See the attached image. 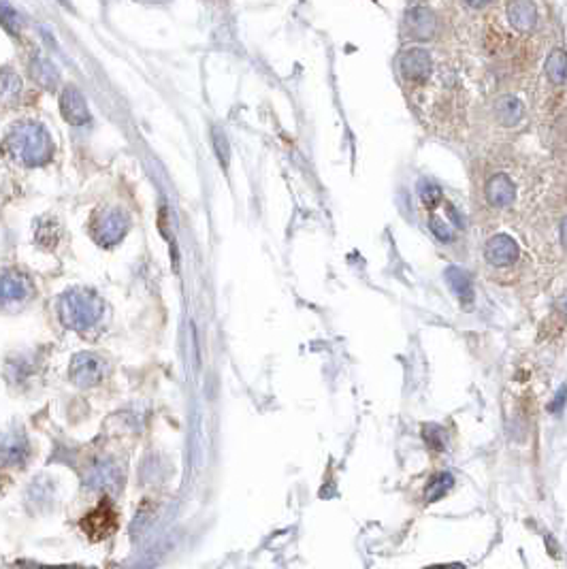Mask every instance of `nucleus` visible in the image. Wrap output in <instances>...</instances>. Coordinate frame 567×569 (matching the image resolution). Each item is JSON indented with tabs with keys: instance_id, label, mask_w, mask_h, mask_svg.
Returning a JSON list of instances; mask_svg holds the SVG:
<instances>
[{
	"instance_id": "nucleus-1",
	"label": "nucleus",
	"mask_w": 567,
	"mask_h": 569,
	"mask_svg": "<svg viewBox=\"0 0 567 569\" xmlns=\"http://www.w3.org/2000/svg\"><path fill=\"white\" fill-rule=\"evenodd\" d=\"M9 147L17 158L28 167L45 165L51 158V152H53L49 132L36 122L19 124L13 130V134L9 136Z\"/></svg>"
},
{
	"instance_id": "nucleus-12",
	"label": "nucleus",
	"mask_w": 567,
	"mask_h": 569,
	"mask_svg": "<svg viewBox=\"0 0 567 569\" xmlns=\"http://www.w3.org/2000/svg\"><path fill=\"white\" fill-rule=\"evenodd\" d=\"M32 77L45 88H51L58 82V73H56L53 64H49L47 60H34L32 62Z\"/></svg>"
},
{
	"instance_id": "nucleus-10",
	"label": "nucleus",
	"mask_w": 567,
	"mask_h": 569,
	"mask_svg": "<svg viewBox=\"0 0 567 569\" xmlns=\"http://www.w3.org/2000/svg\"><path fill=\"white\" fill-rule=\"evenodd\" d=\"M524 107L516 96H501L495 105V115L503 126H516L522 120Z\"/></svg>"
},
{
	"instance_id": "nucleus-8",
	"label": "nucleus",
	"mask_w": 567,
	"mask_h": 569,
	"mask_svg": "<svg viewBox=\"0 0 567 569\" xmlns=\"http://www.w3.org/2000/svg\"><path fill=\"white\" fill-rule=\"evenodd\" d=\"M507 17H510V24L516 30L529 32L538 22V9L533 5V0H512L507 5Z\"/></svg>"
},
{
	"instance_id": "nucleus-19",
	"label": "nucleus",
	"mask_w": 567,
	"mask_h": 569,
	"mask_svg": "<svg viewBox=\"0 0 567 569\" xmlns=\"http://www.w3.org/2000/svg\"><path fill=\"white\" fill-rule=\"evenodd\" d=\"M465 3H467L469 7H474V9H480V7H484V5L491 3V0H465Z\"/></svg>"
},
{
	"instance_id": "nucleus-7",
	"label": "nucleus",
	"mask_w": 567,
	"mask_h": 569,
	"mask_svg": "<svg viewBox=\"0 0 567 569\" xmlns=\"http://www.w3.org/2000/svg\"><path fill=\"white\" fill-rule=\"evenodd\" d=\"M486 201L493 207H507L516 201V188L507 175H493L486 184Z\"/></svg>"
},
{
	"instance_id": "nucleus-17",
	"label": "nucleus",
	"mask_w": 567,
	"mask_h": 569,
	"mask_svg": "<svg viewBox=\"0 0 567 569\" xmlns=\"http://www.w3.org/2000/svg\"><path fill=\"white\" fill-rule=\"evenodd\" d=\"M3 15H5V17H3L5 26H7L9 30H17V28L13 26V22H17V24H19V19H17V13H13V11H11V7H9L7 3L3 5Z\"/></svg>"
},
{
	"instance_id": "nucleus-20",
	"label": "nucleus",
	"mask_w": 567,
	"mask_h": 569,
	"mask_svg": "<svg viewBox=\"0 0 567 569\" xmlns=\"http://www.w3.org/2000/svg\"><path fill=\"white\" fill-rule=\"evenodd\" d=\"M561 237H563V243L567 245V220H565L563 226H561Z\"/></svg>"
},
{
	"instance_id": "nucleus-15",
	"label": "nucleus",
	"mask_w": 567,
	"mask_h": 569,
	"mask_svg": "<svg viewBox=\"0 0 567 569\" xmlns=\"http://www.w3.org/2000/svg\"><path fill=\"white\" fill-rule=\"evenodd\" d=\"M429 226H431V230H433V234H435L437 239H442V241H450L453 239L450 224H448L446 220H442V218H437V215H433L431 222H429Z\"/></svg>"
},
{
	"instance_id": "nucleus-18",
	"label": "nucleus",
	"mask_w": 567,
	"mask_h": 569,
	"mask_svg": "<svg viewBox=\"0 0 567 569\" xmlns=\"http://www.w3.org/2000/svg\"><path fill=\"white\" fill-rule=\"evenodd\" d=\"M565 395H567V388L563 386V388L559 390V395H557V401H555L548 409H551V411H559V409H561V405H563V401H565Z\"/></svg>"
},
{
	"instance_id": "nucleus-13",
	"label": "nucleus",
	"mask_w": 567,
	"mask_h": 569,
	"mask_svg": "<svg viewBox=\"0 0 567 569\" xmlns=\"http://www.w3.org/2000/svg\"><path fill=\"white\" fill-rule=\"evenodd\" d=\"M446 278H448V282L453 284V288L459 292V297H472V284H469V278L465 276V273L461 271V269H448V273H446Z\"/></svg>"
},
{
	"instance_id": "nucleus-3",
	"label": "nucleus",
	"mask_w": 567,
	"mask_h": 569,
	"mask_svg": "<svg viewBox=\"0 0 567 569\" xmlns=\"http://www.w3.org/2000/svg\"><path fill=\"white\" fill-rule=\"evenodd\" d=\"M96 237L103 243H115L117 239H122V234L128 228V215L120 207H109L103 209L101 218L94 222Z\"/></svg>"
},
{
	"instance_id": "nucleus-14",
	"label": "nucleus",
	"mask_w": 567,
	"mask_h": 569,
	"mask_svg": "<svg viewBox=\"0 0 567 569\" xmlns=\"http://www.w3.org/2000/svg\"><path fill=\"white\" fill-rule=\"evenodd\" d=\"M213 147H216V154H218L220 165L226 169V167H228V160H230V147H228L226 134H224L220 128H213Z\"/></svg>"
},
{
	"instance_id": "nucleus-5",
	"label": "nucleus",
	"mask_w": 567,
	"mask_h": 569,
	"mask_svg": "<svg viewBox=\"0 0 567 569\" xmlns=\"http://www.w3.org/2000/svg\"><path fill=\"white\" fill-rule=\"evenodd\" d=\"M399 69L407 82H422L431 71V58L424 49H407L399 58Z\"/></svg>"
},
{
	"instance_id": "nucleus-6",
	"label": "nucleus",
	"mask_w": 567,
	"mask_h": 569,
	"mask_svg": "<svg viewBox=\"0 0 567 569\" xmlns=\"http://www.w3.org/2000/svg\"><path fill=\"white\" fill-rule=\"evenodd\" d=\"M486 261L491 265H497V267H505V265H512L518 256V245L512 237H507V234H495V237L486 243Z\"/></svg>"
},
{
	"instance_id": "nucleus-16",
	"label": "nucleus",
	"mask_w": 567,
	"mask_h": 569,
	"mask_svg": "<svg viewBox=\"0 0 567 569\" xmlns=\"http://www.w3.org/2000/svg\"><path fill=\"white\" fill-rule=\"evenodd\" d=\"M420 199L426 207H435L442 201V190L433 184H424L420 188Z\"/></svg>"
},
{
	"instance_id": "nucleus-11",
	"label": "nucleus",
	"mask_w": 567,
	"mask_h": 569,
	"mask_svg": "<svg viewBox=\"0 0 567 569\" xmlns=\"http://www.w3.org/2000/svg\"><path fill=\"white\" fill-rule=\"evenodd\" d=\"M546 73L553 84H563L567 80V53L563 49H555L546 60Z\"/></svg>"
},
{
	"instance_id": "nucleus-4",
	"label": "nucleus",
	"mask_w": 567,
	"mask_h": 569,
	"mask_svg": "<svg viewBox=\"0 0 567 569\" xmlns=\"http://www.w3.org/2000/svg\"><path fill=\"white\" fill-rule=\"evenodd\" d=\"M60 111L64 115V120L73 126H84L90 122V111H88L86 98L73 86H69L60 96Z\"/></svg>"
},
{
	"instance_id": "nucleus-2",
	"label": "nucleus",
	"mask_w": 567,
	"mask_h": 569,
	"mask_svg": "<svg viewBox=\"0 0 567 569\" xmlns=\"http://www.w3.org/2000/svg\"><path fill=\"white\" fill-rule=\"evenodd\" d=\"M82 529L92 542H103V540L111 537L117 529H120V514H117L113 501L107 497L101 499L99 505L90 509V512L84 516Z\"/></svg>"
},
{
	"instance_id": "nucleus-9",
	"label": "nucleus",
	"mask_w": 567,
	"mask_h": 569,
	"mask_svg": "<svg viewBox=\"0 0 567 569\" xmlns=\"http://www.w3.org/2000/svg\"><path fill=\"white\" fill-rule=\"evenodd\" d=\"M407 28H409V34L416 38H429L435 32V17L426 9H414L407 15Z\"/></svg>"
},
{
	"instance_id": "nucleus-21",
	"label": "nucleus",
	"mask_w": 567,
	"mask_h": 569,
	"mask_svg": "<svg viewBox=\"0 0 567 569\" xmlns=\"http://www.w3.org/2000/svg\"><path fill=\"white\" fill-rule=\"evenodd\" d=\"M60 3H64V5H67V3H69V0H60Z\"/></svg>"
}]
</instances>
